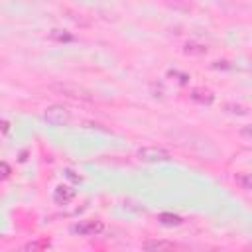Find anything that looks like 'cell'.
I'll list each match as a JSON object with an SVG mask.
<instances>
[{
	"mask_svg": "<svg viewBox=\"0 0 252 252\" xmlns=\"http://www.w3.org/2000/svg\"><path fill=\"white\" fill-rule=\"evenodd\" d=\"M51 91H55L57 94H63L67 98H73V100H83V102H91L94 96L91 91H87L85 87H79V85H73V83H53L49 85Z\"/></svg>",
	"mask_w": 252,
	"mask_h": 252,
	"instance_id": "6da1fadb",
	"label": "cell"
},
{
	"mask_svg": "<svg viewBox=\"0 0 252 252\" xmlns=\"http://www.w3.org/2000/svg\"><path fill=\"white\" fill-rule=\"evenodd\" d=\"M43 118H45L49 124H53V126H67V124L71 122V112H69V108L63 106V104H51V106L45 108Z\"/></svg>",
	"mask_w": 252,
	"mask_h": 252,
	"instance_id": "7a4b0ae2",
	"label": "cell"
},
{
	"mask_svg": "<svg viewBox=\"0 0 252 252\" xmlns=\"http://www.w3.org/2000/svg\"><path fill=\"white\" fill-rule=\"evenodd\" d=\"M138 158L146 163H159V161H167L171 156L165 148L159 146H144L138 150Z\"/></svg>",
	"mask_w": 252,
	"mask_h": 252,
	"instance_id": "3957f363",
	"label": "cell"
},
{
	"mask_svg": "<svg viewBox=\"0 0 252 252\" xmlns=\"http://www.w3.org/2000/svg\"><path fill=\"white\" fill-rule=\"evenodd\" d=\"M104 228V224H102V220H83V222H79V224H75L73 226V230L77 232V234H81V236H94V234H98L100 230Z\"/></svg>",
	"mask_w": 252,
	"mask_h": 252,
	"instance_id": "277c9868",
	"label": "cell"
},
{
	"mask_svg": "<svg viewBox=\"0 0 252 252\" xmlns=\"http://www.w3.org/2000/svg\"><path fill=\"white\" fill-rule=\"evenodd\" d=\"M73 197H75V189H71L69 185H57L53 191V201L57 205H67Z\"/></svg>",
	"mask_w": 252,
	"mask_h": 252,
	"instance_id": "5b68a950",
	"label": "cell"
},
{
	"mask_svg": "<svg viewBox=\"0 0 252 252\" xmlns=\"http://www.w3.org/2000/svg\"><path fill=\"white\" fill-rule=\"evenodd\" d=\"M191 100H195L199 104H211L215 100V94H213V91H209L205 87H195L191 91Z\"/></svg>",
	"mask_w": 252,
	"mask_h": 252,
	"instance_id": "8992f818",
	"label": "cell"
},
{
	"mask_svg": "<svg viewBox=\"0 0 252 252\" xmlns=\"http://www.w3.org/2000/svg\"><path fill=\"white\" fill-rule=\"evenodd\" d=\"M207 51H209V47H207L205 43H201V41H195V39H191V41H187V43L183 45V53L189 55V57L207 55Z\"/></svg>",
	"mask_w": 252,
	"mask_h": 252,
	"instance_id": "52a82bcc",
	"label": "cell"
},
{
	"mask_svg": "<svg viewBox=\"0 0 252 252\" xmlns=\"http://www.w3.org/2000/svg\"><path fill=\"white\" fill-rule=\"evenodd\" d=\"M142 248L144 250H175L177 244L171 240H146Z\"/></svg>",
	"mask_w": 252,
	"mask_h": 252,
	"instance_id": "ba28073f",
	"label": "cell"
},
{
	"mask_svg": "<svg viewBox=\"0 0 252 252\" xmlns=\"http://www.w3.org/2000/svg\"><path fill=\"white\" fill-rule=\"evenodd\" d=\"M234 183L244 189V191H252V173H246V171H238L234 175Z\"/></svg>",
	"mask_w": 252,
	"mask_h": 252,
	"instance_id": "9c48e42d",
	"label": "cell"
},
{
	"mask_svg": "<svg viewBox=\"0 0 252 252\" xmlns=\"http://www.w3.org/2000/svg\"><path fill=\"white\" fill-rule=\"evenodd\" d=\"M224 110H226V112H230V114H238V116L248 114V106L238 104V102H226V104H224Z\"/></svg>",
	"mask_w": 252,
	"mask_h": 252,
	"instance_id": "30bf717a",
	"label": "cell"
},
{
	"mask_svg": "<svg viewBox=\"0 0 252 252\" xmlns=\"http://www.w3.org/2000/svg\"><path fill=\"white\" fill-rule=\"evenodd\" d=\"M159 220H161L163 224H167V226L181 224V217H177V215H169V213H161V215H159Z\"/></svg>",
	"mask_w": 252,
	"mask_h": 252,
	"instance_id": "8fae6325",
	"label": "cell"
},
{
	"mask_svg": "<svg viewBox=\"0 0 252 252\" xmlns=\"http://www.w3.org/2000/svg\"><path fill=\"white\" fill-rule=\"evenodd\" d=\"M49 242L47 240H39V242H30L24 246V250H41V248H47Z\"/></svg>",
	"mask_w": 252,
	"mask_h": 252,
	"instance_id": "7c38bea8",
	"label": "cell"
},
{
	"mask_svg": "<svg viewBox=\"0 0 252 252\" xmlns=\"http://www.w3.org/2000/svg\"><path fill=\"white\" fill-rule=\"evenodd\" d=\"M0 173H2V179H8V177H10L12 169H10V165H8L6 161H2V163H0Z\"/></svg>",
	"mask_w": 252,
	"mask_h": 252,
	"instance_id": "4fadbf2b",
	"label": "cell"
},
{
	"mask_svg": "<svg viewBox=\"0 0 252 252\" xmlns=\"http://www.w3.org/2000/svg\"><path fill=\"white\" fill-rule=\"evenodd\" d=\"M240 136H244V138L252 140V126H246V128H242V130H240Z\"/></svg>",
	"mask_w": 252,
	"mask_h": 252,
	"instance_id": "5bb4252c",
	"label": "cell"
},
{
	"mask_svg": "<svg viewBox=\"0 0 252 252\" xmlns=\"http://www.w3.org/2000/svg\"><path fill=\"white\" fill-rule=\"evenodd\" d=\"M8 132H10V122L2 120V134H8Z\"/></svg>",
	"mask_w": 252,
	"mask_h": 252,
	"instance_id": "9a60e30c",
	"label": "cell"
}]
</instances>
